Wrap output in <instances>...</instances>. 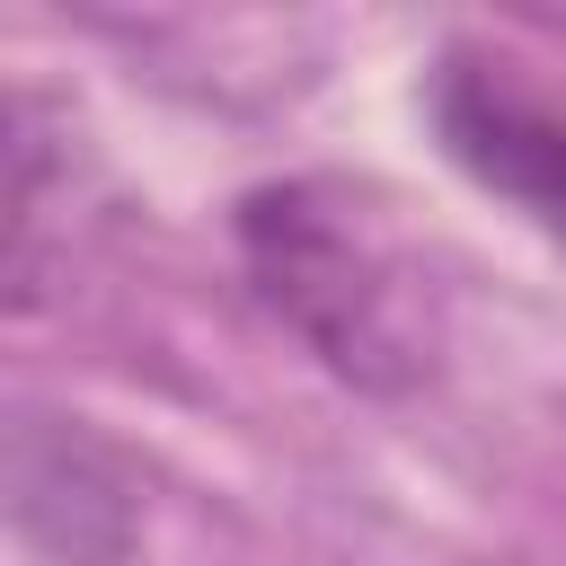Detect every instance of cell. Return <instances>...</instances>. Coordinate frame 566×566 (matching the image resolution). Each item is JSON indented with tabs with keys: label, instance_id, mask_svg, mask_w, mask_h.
<instances>
[{
	"label": "cell",
	"instance_id": "cell-3",
	"mask_svg": "<svg viewBox=\"0 0 566 566\" xmlns=\"http://www.w3.org/2000/svg\"><path fill=\"white\" fill-rule=\"evenodd\" d=\"M9 522L35 566H133L142 557V469L88 416L27 407L9 424Z\"/></svg>",
	"mask_w": 566,
	"mask_h": 566
},
{
	"label": "cell",
	"instance_id": "cell-2",
	"mask_svg": "<svg viewBox=\"0 0 566 566\" xmlns=\"http://www.w3.org/2000/svg\"><path fill=\"white\" fill-rule=\"evenodd\" d=\"M424 124L478 195L513 203L566 256V106L539 97L522 62L486 44H442L424 62Z\"/></svg>",
	"mask_w": 566,
	"mask_h": 566
},
{
	"label": "cell",
	"instance_id": "cell-1",
	"mask_svg": "<svg viewBox=\"0 0 566 566\" xmlns=\"http://www.w3.org/2000/svg\"><path fill=\"white\" fill-rule=\"evenodd\" d=\"M256 310L345 389L416 398L442 371V301L389 203L354 177H265L230 203Z\"/></svg>",
	"mask_w": 566,
	"mask_h": 566
}]
</instances>
